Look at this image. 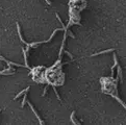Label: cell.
<instances>
[{
	"instance_id": "1",
	"label": "cell",
	"mask_w": 126,
	"mask_h": 125,
	"mask_svg": "<svg viewBox=\"0 0 126 125\" xmlns=\"http://www.w3.org/2000/svg\"><path fill=\"white\" fill-rule=\"evenodd\" d=\"M120 80L119 77L115 78L114 76H109V77H101L100 78V83H101V91L104 94L111 95L112 98L117 99V101L119 102L126 111V104L125 102H123L121 100V98L118 96V81Z\"/></svg>"
},
{
	"instance_id": "2",
	"label": "cell",
	"mask_w": 126,
	"mask_h": 125,
	"mask_svg": "<svg viewBox=\"0 0 126 125\" xmlns=\"http://www.w3.org/2000/svg\"><path fill=\"white\" fill-rule=\"evenodd\" d=\"M27 102H28V101H27ZM28 105H29V106H30V108H31V111H32V112H33V114H35V115H36V118H38V120H39V122H40V124H44V121H42V119H41V117H40V116H39V115H38V113H36V109H35V107H33V106H32V104H31L30 102H28Z\"/></svg>"
},
{
	"instance_id": "3",
	"label": "cell",
	"mask_w": 126,
	"mask_h": 125,
	"mask_svg": "<svg viewBox=\"0 0 126 125\" xmlns=\"http://www.w3.org/2000/svg\"><path fill=\"white\" fill-rule=\"evenodd\" d=\"M115 51V49H107V50H103V51H100V52H97V53H93L91 56H97L99 54H104V53H108V52H112Z\"/></svg>"
},
{
	"instance_id": "4",
	"label": "cell",
	"mask_w": 126,
	"mask_h": 125,
	"mask_svg": "<svg viewBox=\"0 0 126 125\" xmlns=\"http://www.w3.org/2000/svg\"><path fill=\"white\" fill-rule=\"evenodd\" d=\"M117 69H118V75H117V76L120 78V81L123 82V78H122V69H121V67H120L119 62H118V65H117Z\"/></svg>"
},
{
	"instance_id": "5",
	"label": "cell",
	"mask_w": 126,
	"mask_h": 125,
	"mask_svg": "<svg viewBox=\"0 0 126 125\" xmlns=\"http://www.w3.org/2000/svg\"><path fill=\"white\" fill-rule=\"evenodd\" d=\"M29 89H30V87H27V88H26V89H25V90H23V91H21V92H20L19 94H17V95H16V96H15V98H14V100H16V99H18V98H19V97H20V96H21V95H23V94H25L26 92H28V91H29Z\"/></svg>"
},
{
	"instance_id": "6",
	"label": "cell",
	"mask_w": 126,
	"mask_h": 125,
	"mask_svg": "<svg viewBox=\"0 0 126 125\" xmlns=\"http://www.w3.org/2000/svg\"><path fill=\"white\" fill-rule=\"evenodd\" d=\"M70 119H71V122H72L73 124H80V122H78L75 120V112H72V113H71Z\"/></svg>"
},
{
	"instance_id": "7",
	"label": "cell",
	"mask_w": 126,
	"mask_h": 125,
	"mask_svg": "<svg viewBox=\"0 0 126 125\" xmlns=\"http://www.w3.org/2000/svg\"><path fill=\"white\" fill-rule=\"evenodd\" d=\"M26 102H27V95H26V93H25L24 94V98H23V101H22V103H21V107H24Z\"/></svg>"
},
{
	"instance_id": "8",
	"label": "cell",
	"mask_w": 126,
	"mask_h": 125,
	"mask_svg": "<svg viewBox=\"0 0 126 125\" xmlns=\"http://www.w3.org/2000/svg\"><path fill=\"white\" fill-rule=\"evenodd\" d=\"M0 112H1V109H0Z\"/></svg>"
}]
</instances>
